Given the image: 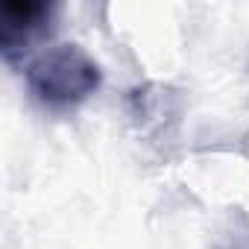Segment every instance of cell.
I'll use <instances>...</instances> for the list:
<instances>
[{"label":"cell","mask_w":249,"mask_h":249,"mask_svg":"<svg viewBox=\"0 0 249 249\" xmlns=\"http://www.w3.org/2000/svg\"><path fill=\"white\" fill-rule=\"evenodd\" d=\"M27 88L33 100L50 111H68L97 94L103 82L100 65L76 44H53L27 65Z\"/></svg>","instance_id":"obj_1"},{"label":"cell","mask_w":249,"mask_h":249,"mask_svg":"<svg viewBox=\"0 0 249 249\" xmlns=\"http://www.w3.org/2000/svg\"><path fill=\"white\" fill-rule=\"evenodd\" d=\"M59 6L50 0H6L0 3V53L12 65L33 44L44 41L53 33Z\"/></svg>","instance_id":"obj_2"}]
</instances>
